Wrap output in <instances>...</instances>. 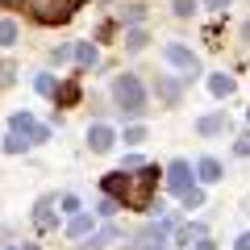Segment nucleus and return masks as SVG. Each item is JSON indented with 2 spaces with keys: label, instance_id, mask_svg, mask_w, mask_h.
Here are the masks:
<instances>
[{
  "label": "nucleus",
  "instance_id": "nucleus-32",
  "mask_svg": "<svg viewBox=\"0 0 250 250\" xmlns=\"http://www.w3.org/2000/svg\"><path fill=\"white\" fill-rule=\"evenodd\" d=\"M233 250H250V229H246V233H242V238H238V242H233Z\"/></svg>",
  "mask_w": 250,
  "mask_h": 250
},
{
  "label": "nucleus",
  "instance_id": "nucleus-23",
  "mask_svg": "<svg viewBox=\"0 0 250 250\" xmlns=\"http://www.w3.org/2000/svg\"><path fill=\"white\" fill-rule=\"evenodd\" d=\"M179 200H184V208H200V205H205V188H188Z\"/></svg>",
  "mask_w": 250,
  "mask_h": 250
},
{
  "label": "nucleus",
  "instance_id": "nucleus-16",
  "mask_svg": "<svg viewBox=\"0 0 250 250\" xmlns=\"http://www.w3.org/2000/svg\"><path fill=\"white\" fill-rule=\"evenodd\" d=\"M92 233H96V229H92V217L88 213H75L71 221H67V238H83V242H88Z\"/></svg>",
  "mask_w": 250,
  "mask_h": 250
},
{
  "label": "nucleus",
  "instance_id": "nucleus-36",
  "mask_svg": "<svg viewBox=\"0 0 250 250\" xmlns=\"http://www.w3.org/2000/svg\"><path fill=\"white\" fill-rule=\"evenodd\" d=\"M4 250H17V246H4Z\"/></svg>",
  "mask_w": 250,
  "mask_h": 250
},
{
  "label": "nucleus",
  "instance_id": "nucleus-26",
  "mask_svg": "<svg viewBox=\"0 0 250 250\" xmlns=\"http://www.w3.org/2000/svg\"><path fill=\"white\" fill-rule=\"evenodd\" d=\"M71 54H75V46H71V42H62V46H54V50H50V62H67Z\"/></svg>",
  "mask_w": 250,
  "mask_h": 250
},
{
  "label": "nucleus",
  "instance_id": "nucleus-6",
  "mask_svg": "<svg viewBox=\"0 0 250 250\" xmlns=\"http://www.w3.org/2000/svg\"><path fill=\"white\" fill-rule=\"evenodd\" d=\"M9 134L25 138L29 146H38V142H50V129H46V125H38V121H34V113H13V121H9Z\"/></svg>",
  "mask_w": 250,
  "mask_h": 250
},
{
  "label": "nucleus",
  "instance_id": "nucleus-24",
  "mask_svg": "<svg viewBox=\"0 0 250 250\" xmlns=\"http://www.w3.org/2000/svg\"><path fill=\"white\" fill-rule=\"evenodd\" d=\"M171 13H175L179 21H188L192 13H196V0H175V4H171Z\"/></svg>",
  "mask_w": 250,
  "mask_h": 250
},
{
  "label": "nucleus",
  "instance_id": "nucleus-27",
  "mask_svg": "<svg viewBox=\"0 0 250 250\" xmlns=\"http://www.w3.org/2000/svg\"><path fill=\"white\" fill-rule=\"evenodd\" d=\"M25 138H17V134H9V138H4V150H9V154H21V150H25Z\"/></svg>",
  "mask_w": 250,
  "mask_h": 250
},
{
  "label": "nucleus",
  "instance_id": "nucleus-21",
  "mask_svg": "<svg viewBox=\"0 0 250 250\" xmlns=\"http://www.w3.org/2000/svg\"><path fill=\"white\" fill-rule=\"evenodd\" d=\"M146 142V125H125V146H142Z\"/></svg>",
  "mask_w": 250,
  "mask_h": 250
},
{
  "label": "nucleus",
  "instance_id": "nucleus-5",
  "mask_svg": "<svg viewBox=\"0 0 250 250\" xmlns=\"http://www.w3.org/2000/svg\"><path fill=\"white\" fill-rule=\"evenodd\" d=\"M171 229H175V217H159V221H150L146 229H138L134 250H163V242H167Z\"/></svg>",
  "mask_w": 250,
  "mask_h": 250
},
{
  "label": "nucleus",
  "instance_id": "nucleus-33",
  "mask_svg": "<svg viewBox=\"0 0 250 250\" xmlns=\"http://www.w3.org/2000/svg\"><path fill=\"white\" fill-rule=\"evenodd\" d=\"M192 250H217V246H213L208 238H200V242H192Z\"/></svg>",
  "mask_w": 250,
  "mask_h": 250
},
{
  "label": "nucleus",
  "instance_id": "nucleus-29",
  "mask_svg": "<svg viewBox=\"0 0 250 250\" xmlns=\"http://www.w3.org/2000/svg\"><path fill=\"white\" fill-rule=\"evenodd\" d=\"M233 154H242V159H246V154H250V129H246V134L238 138V142H233Z\"/></svg>",
  "mask_w": 250,
  "mask_h": 250
},
{
  "label": "nucleus",
  "instance_id": "nucleus-37",
  "mask_svg": "<svg viewBox=\"0 0 250 250\" xmlns=\"http://www.w3.org/2000/svg\"><path fill=\"white\" fill-rule=\"evenodd\" d=\"M100 4H104V0H100Z\"/></svg>",
  "mask_w": 250,
  "mask_h": 250
},
{
  "label": "nucleus",
  "instance_id": "nucleus-3",
  "mask_svg": "<svg viewBox=\"0 0 250 250\" xmlns=\"http://www.w3.org/2000/svg\"><path fill=\"white\" fill-rule=\"evenodd\" d=\"M25 9L38 25H62L83 9V0H25Z\"/></svg>",
  "mask_w": 250,
  "mask_h": 250
},
{
  "label": "nucleus",
  "instance_id": "nucleus-4",
  "mask_svg": "<svg viewBox=\"0 0 250 250\" xmlns=\"http://www.w3.org/2000/svg\"><path fill=\"white\" fill-rule=\"evenodd\" d=\"M163 59H167L171 67H179V71H184V80H200V75H205L200 59L188 50V46H179V42H167V46H163Z\"/></svg>",
  "mask_w": 250,
  "mask_h": 250
},
{
  "label": "nucleus",
  "instance_id": "nucleus-20",
  "mask_svg": "<svg viewBox=\"0 0 250 250\" xmlns=\"http://www.w3.org/2000/svg\"><path fill=\"white\" fill-rule=\"evenodd\" d=\"M146 42H150V34H146V29H129V34H125V50H142Z\"/></svg>",
  "mask_w": 250,
  "mask_h": 250
},
{
  "label": "nucleus",
  "instance_id": "nucleus-35",
  "mask_svg": "<svg viewBox=\"0 0 250 250\" xmlns=\"http://www.w3.org/2000/svg\"><path fill=\"white\" fill-rule=\"evenodd\" d=\"M21 250H42V246H34V242H25V246H21Z\"/></svg>",
  "mask_w": 250,
  "mask_h": 250
},
{
  "label": "nucleus",
  "instance_id": "nucleus-1",
  "mask_svg": "<svg viewBox=\"0 0 250 250\" xmlns=\"http://www.w3.org/2000/svg\"><path fill=\"white\" fill-rule=\"evenodd\" d=\"M159 163H142L138 171H113V175L100 179V192L113 196L121 208H138V213H150L154 208V192H159Z\"/></svg>",
  "mask_w": 250,
  "mask_h": 250
},
{
  "label": "nucleus",
  "instance_id": "nucleus-30",
  "mask_svg": "<svg viewBox=\"0 0 250 250\" xmlns=\"http://www.w3.org/2000/svg\"><path fill=\"white\" fill-rule=\"evenodd\" d=\"M113 29H117V21H104V25L96 29V42H104V38H113Z\"/></svg>",
  "mask_w": 250,
  "mask_h": 250
},
{
  "label": "nucleus",
  "instance_id": "nucleus-15",
  "mask_svg": "<svg viewBox=\"0 0 250 250\" xmlns=\"http://www.w3.org/2000/svg\"><path fill=\"white\" fill-rule=\"evenodd\" d=\"M233 75H225V71H217V75H208V92H213L217 100H225V96H233Z\"/></svg>",
  "mask_w": 250,
  "mask_h": 250
},
{
  "label": "nucleus",
  "instance_id": "nucleus-28",
  "mask_svg": "<svg viewBox=\"0 0 250 250\" xmlns=\"http://www.w3.org/2000/svg\"><path fill=\"white\" fill-rule=\"evenodd\" d=\"M117 208H121V205H117L113 196H104V200H100V205H96V213H100V217H113Z\"/></svg>",
  "mask_w": 250,
  "mask_h": 250
},
{
  "label": "nucleus",
  "instance_id": "nucleus-2",
  "mask_svg": "<svg viewBox=\"0 0 250 250\" xmlns=\"http://www.w3.org/2000/svg\"><path fill=\"white\" fill-rule=\"evenodd\" d=\"M113 100L121 104L125 117H142L146 113V88H142V80H138L134 71L117 75V80H113Z\"/></svg>",
  "mask_w": 250,
  "mask_h": 250
},
{
  "label": "nucleus",
  "instance_id": "nucleus-13",
  "mask_svg": "<svg viewBox=\"0 0 250 250\" xmlns=\"http://www.w3.org/2000/svg\"><path fill=\"white\" fill-rule=\"evenodd\" d=\"M117 238H121V225H104V229H96L88 242H80V246L83 250H104V246H113Z\"/></svg>",
  "mask_w": 250,
  "mask_h": 250
},
{
  "label": "nucleus",
  "instance_id": "nucleus-18",
  "mask_svg": "<svg viewBox=\"0 0 250 250\" xmlns=\"http://www.w3.org/2000/svg\"><path fill=\"white\" fill-rule=\"evenodd\" d=\"M17 38H21L17 21H9V17H4V21H0V46H13V42H17Z\"/></svg>",
  "mask_w": 250,
  "mask_h": 250
},
{
  "label": "nucleus",
  "instance_id": "nucleus-22",
  "mask_svg": "<svg viewBox=\"0 0 250 250\" xmlns=\"http://www.w3.org/2000/svg\"><path fill=\"white\" fill-rule=\"evenodd\" d=\"M142 17H146V9H142V4H125V9L117 13V21H121V25H125V21L134 25V21H142Z\"/></svg>",
  "mask_w": 250,
  "mask_h": 250
},
{
  "label": "nucleus",
  "instance_id": "nucleus-11",
  "mask_svg": "<svg viewBox=\"0 0 250 250\" xmlns=\"http://www.w3.org/2000/svg\"><path fill=\"white\" fill-rule=\"evenodd\" d=\"M54 205H59L54 196H42V200L34 205V225H38V229H54V225H59V217H54Z\"/></svg>",
  "mask_w": 250,
  "mask_h": 250
},
{
  "label": "nucleus",
  "instance_id": "nucleus-10",
  "mask_svg": "<svg viewBox=\"0 0 250 250\" xmlns=\"http://www.w3.org/2000/svg\"><path fill=\"white\" fill-rule=\"evenodd\" d=\"M154 92H159V100H163V104H171V108L184 100V83L171 80V75H159V80H154Z\"/></svg>",
  "mask_w": 250,
  "mask_h": 250
},
{
  "label": "nucleus",
  "instance_id": "nucleus-14",
  "mask_svg": "<svg viewBox=\"0 0 250 250\" xmlns=\"http://www.w3.org/2000/svg\"><path fill=\"white\" fill-rule=\"evenodd\" d=\"M221 175H225V167H221V159H213V154H205V159L196 163V179L200 184H217Z\"/></svg>",
  "mask_w": 250,
  "mask_h": 250
},
{
  "label": "nucleus",
  "instance_id": "nucleus-25",
  "mask_svg": "<svg viewBox=\"0 0 250 250\" xmlns=\"http://www.w3.org/2000/svg\"><path fill=\"white\" fill-rule=\"evenodd\" d=\"M59 208H62L67 217H75V213H80V196H71V192H67V196H59Z\"/></svg>",
  "mask_w": 250,
  "mask_h": 250
},
{
  "label": "nucleus",
  "instance_id": "nucleus-31",
  "mask_svg": "<svg viewBox=\"0 0 250 250\" xmlns=\"http://www.w3.org/2000/svg\"><path fill=\"white\" fill-rule=\"evenodd\" d=\"M205 9H213V13H225V9H229V0H205Z\"/></svg>",
  "mask_w": 250,
  "mask_h": 250
},
{
  "label": "nucleus",
  "instance_id": "nucleus-34",
  "mask_svg": "<svg viewBox=\"0 0 250 250\" xmlns=\"http://www.w3.org/2000/svg\"><path fill=\"white\" fill-rule=\"evenodd\" d=\"M242 38H246V42H250V21H246V25H242Z\"/></svg>",
  "mask_w": 250,
  "mask_h": 250
},
{
  "label": "nucleus",
  "instance_id": "nucleus-19",
  "mask_svg": "<svg viewBox=\"0 0 250 250\" xmlns=\"http://www.w3.org/2000/svg\"><path fill=\"white\" fill-rule=\"evenodd\" d=\"M54 88H59V83H54V75H38V80H34V92H38V96H50L54 100Z\"/></svg>",
  "mask_w": 250,
  "mask_h": 250
},
{
  "label": "nucleus",
  "instance_id": "nucleus-7",
  "mask_svg": "<svg viewBox=\"0 0 250 250\" xmlns=\"http://www.w3.org/2000/svg\"><path fill=\"white\" fill-rule=\"evenodd\" d=\"M163 179H167V188L175 192V196H184L188 188H196V184H192V163H188V159H175V163H167Z\"/></svg>",
  "mask_w": 250,
  "mask_h": 250
},
{
  "label": "nucleus",
  "instance_id": "nucleus-12",
  "mask_svg": "<svg viewBox=\"0 0 250 250\" xmlns=\"http://www.w3.org/2000/svg\"><path fill=\"white\" fill-rule=\"evenodd\" d=\"M225 129H229V117H225V108H217V113H208V117H200V121H196V134H205V138L225 134Z\"/></svg>",
  "mask_w": 250,
  "mask_h": 250
},
{
  "label": "nucleus",
  "instance_id": "nucleus-17",
  "mask_svg": "<svg viewBox=\"0 0 250 250\" xmlns=\"http://www.w3.org/2000/svg\"><path fill=\"white\" fill-rule=\"evenodd\" d=\"M75 62H80V71L96 67V42H75Z\"/></svg>",
  "mask_w": 250,
  "mask_h": 250
},
{
  "label": "nucleus",
  "instance_id": "nucleus-9",
  "mask_svg": "<svg viewBox=\"0 0 250 250\" xmlns=\"http://www.w3.org/2000/svg\"><path fill=\"white\" fill-rule=\"evenodd\" d=\"M113 142H117L113 125H104V121L88 125V146H92V154H108V150H113Z\"/></svg>",
  "mask_w": 250,
  "mask_h": 250
},
{
  "label": "nucleus",
  "instance_id": "nucleus-8",
  "mask_svg": "<svg viewBox=\"0 0 250 250\" xmlns=\"http://www.w3.org/2000/svg\"><path fill=\"white\" fill-rule=\"evenodd\" d=\"M83 100V88H80V75H71V80H62L59 88H54V108H75Z\"/></svg>",
  "mask_w": 250,
  "mask_h": 250
}]
</instances>
